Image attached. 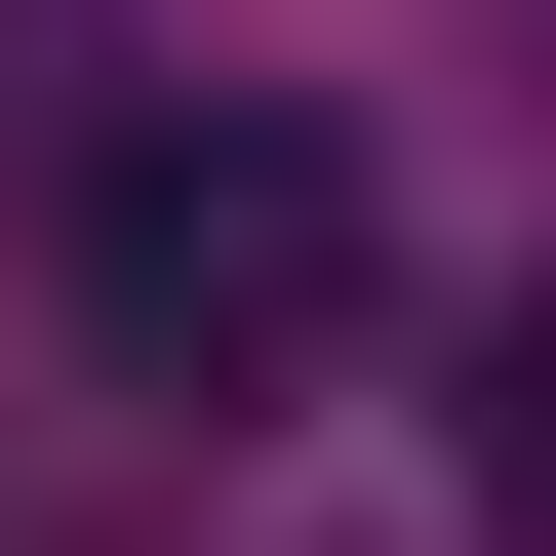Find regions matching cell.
<instances>
[{"instance_id": "7a4b0ae2", "label": "cell", "mask_w": 556, "mask_h": 556, "mask_svg": "<svg viewBox=\"0 0 556 556\" xmlns=\"http://www.w3.org/2000/svg\"><path fill=\"white\" fill-rule=\"evenodd\" d=\"M477 517L556 556V318H517V358H477Z\"/></svg>"}, {"instance_id": "6da1fadb", "label": "cell", "mask_w": 556, "mask_h": 556, "mask_svg": "<svg viewBox=\"0 0 556 556\" xmlns=\"http://www.w3.org/2000/svg\"><path fill=\"white\" fill-rule=\"evenodd\" d=\"M40 278H80V358L119 397H278V358H358V160L318 119H80V199H40Z\"/></svg>"}]
</instances>
